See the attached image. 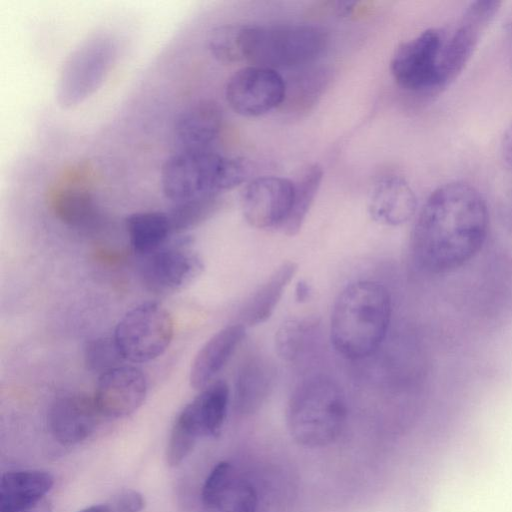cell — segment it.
I'll return each mask as SVG.
<instances>
[{
    "mask_svg": "<svg viewBox=\"0 0 512 512\" xmlns=\"http://www.w3.org/2000/svg\"><path fill=\"white\" fill-rule=\"evenodd\" d=\"M229 403V387L215 381L201 390L178 414L200 437H218L221 433Z\"/></svg>",
    "mask_w": 512,
    "mask_h": 512,
    "instance_id": "obj_19",
    "label": "cell"
},
{
    "mask_svg": "<svg viewBox=\"0 0 512 512\" xmlns=\"http://www.w3.org/2000/svg\"><path fill=\"white\" fill-rule=\"evenodd\" d=\"M500 6L501 2L495 0L471 2L452 32L445 34L439 67L441 87L453 81L465 68Z\"/></svg>",
    "mask_w": 512,
    "mask_h": 512,
    "instance_id": "obj_9",
    "label": "cell"
},
{
    "mask_svg": "<svg viewBox=\"0 0 512 512\" xmlns=\"http://www.w3.org/2000/svg\"><path fill=\"white\" fill-rule=\"evenodd\" d=\"M417 198L407 181L397 175L379 179L370 192L368 211L382 225H402L414 215Z\"/></svg>",
    "mask_w": 512,
    "mask_h": 512,
    "instance_id": "obj_17",
    "label": "cell"
},
{
    "mask_svg": "<svg viewBox=\"0 0 512 512\" xmlns=\"http://www.w3.org/2000/svg\"><path fill=\"white\" fill-rule=\"evenodd\" d=\"M190 244L189 236L179 235L146 256L141 279L148 290L161 295L175 293L200 276L204 265Z\"/></svg>",
    "mask_w": 512,
    "mask_h": 512,
    "instance_id": "obj_10",
    "label": "cell"
},
{
    "mask_svg": "<svg viewBox=\"0 0 512 512\" xmlns=\"http://www.w3.org/2000/svg\"><path fill=\"white\" fill-rule=\"evenodd\" d=\"M219 204V195L174 202L173 205L165 211L173 235H181L205 221L218 209Z\"/></svg>",
    "mask_w": 512,
    "mask_h": 512,
    "instance_id": "obj_25",
    "label": "cell"
},
{
    "mask_svg": "<svg viewBox=\"0 0 512 512\" xmlns=\"http://www.w3.org/2000/svg\"><path fill=\"white\" fill-rule=\"evenodd\" d=\"M103 417L94 397L81 393L56 398L48 412V427L62 445H74L88 438Z\"/></svg>",
    "mask_w": 512,
    "mask_h": 512,
    "instance_id": "obj_15",
    "label": "cell"
},
{
    "mask_svg": "<svg viewBox=\"0 0 512 512\" xmlns=\"http://www.w3.org/2000/svg\"><path fill=\"white\" fill-rule=\"evenodd\" d=\"M294 183L277 176L251 181L242 195V211L249 225L258 229L281 228L293 199Z\"/></svg>",
    "mask_w": 512,
    "mask_h": 512,
    "instance_id": "obj_12",
    "label": "cell"
},
{
    "mask_svg": "<svg viewBox=\"0 0 512 512\" xmlns=\"http://www.w3.org/2000/svg\"><path fill=\"white\" fill-rule=\"evenodd\" d=\"M311 295V286L305 280L297 282L295 287V299L298 303L306 302Z\"/></svg>",
    "mask_w": 512,
    "mask_h": 512,
    "instance_id": "obj_33",
    "label": "cell"
},
{
    "mask_svg": "<svg viewBox=\"0 0 512 512\" xmlns=\"http://www.w3.org/2000/svg\"><path fill=\"white\" fill-rule=\"evenodd\" d=\"M54 484L43 470H16L4 473L0 481V512H13L46 497Z\"/></svg>",
    "mask_w": 512,
    "mask_h": 512,
    "instance_id": "obj_20",
    "label": "cell"
},
{
    "mask_svg": "<svg viewBox=\"0 0 512 512\" xmlns=\"http://www.w3.org/2000/svg\"><path fill=\"white\" fill-rule=\"evenodd\" d=\"M488 229L487 204L476 188L464 182L441 185L426 199L414 224L412 260L427 273L455 271L481 251Z\"/></svg>",
    "mask_w": 512,
    "mask_h": 512,
    "instance_id": "obj_1",
    "label": "cell"
},
{
    "mask_svg": "<svg viewBox=\"0 0 512 512\" xmlns=\"http://www.w3.org/2000/svg\"><path fill=\"white\" fill-rule=\"evenodd\" d=\"M504 29L509 50V57L512 64V8L507 15Z\"/></svg>",
    "mask_w": 512,
    "mask_h": 512,
    "instance_id": "obj_34",
    "label": "cell"
},
{
    "mask_svg": "<svg viewBox=\"0 0 512 512\" xmlns=\"http://www.w3.org/2000/svg\"><path fill=\"white\" fill-rule=\"evenodd\" d=\"M201 504L200 512H257V491L230 462L221 461L204 481Z\"/></svg>",
    "mask_w": 512,
    "mask_h": 512,
    "instance_id": "obj_13",
    "label": "cell"
},
{
    "mask_svg": "<svg viewBox=\"0 0 512 512\" xmlns=\"http://www.w3.org/2000/svg\"><path fill=\"white\" fill-rule=\"evenodd\" d=\"M145 504L144 496L133 489L119 491L106 502L110 512H141Z\"/></svg>",
    "mask_w": 512,
    "mask_h": 512,
    "instance_id": "obj_30",
    "label": "cell"
},
{
    "mask_svg": "<svg viewBox=\"0 0 512 512\" xmlns=\"http://www.w3.org/2000/svg\"><path fill=\"white\" fill-rule=\"evenodd\" d=\"M174 335L168 310L157 302H143L125 313L113 339L122 356L132 363H144L161 356Z\"/></svg>",
    "mask_w": 512,
    "mask_h": 512,
    "instance_id": "obj_6",
    "label": "cell"
},
{
    "mask_svg": "<svg viewBox=\"0 0 512 512\" xmlns=\"http://www.w3.org/2000/svg\"><path fill=\"white\" fill-rule=\"evenodd\" d=\"M222 121V110L213 100H198L184 108L173 124L176 152L211 150Z\"/></svg>",
    "mask_w": 512,
    "mask_h": 512,
    "instance_id": "obj_16",
    "label": "cell"
},
{
    "mask_svg": "<svg viewBox=\"0 0 512 512\" xmlns=\"http://www.w3.org/2000/svg\"><path fill=\"white\" fill-rule=\"evenodd\" d=\"M387 288L371 280L347 285L333 305L330 339L345 358L358 360L374 353L383 342L391 318Z\"/></svg>",
    "mask_w": 512,
    "mask_h": 512,
    "instance_id": "obj_2",
    "label": "cell"
},
{
    "mask_svg": "<svg viewBox=\"0 0 512 512\" xmlns=\"http://www.w3.org/2000/svg\"><path fill=\"white\" fill-rule=\"evenodd\" d=\"M58 217L66 224L87 228L97 220V209L92 197L83 191H66L55 202Z\"/></svg>",
    "mask_w": 512,
    "mask_h": 512,
    "instance_id": "obj_26",
    "label": "cell"
},
{
    "mask_svg": "<svg viewBox=\"0 0 512 512\" xmlns=\"http://www.w3.org/2000/svg\"><path fill=\"white\" fill-rule=\"evenodd\" d=\"M52 504L47 497L40 499L37 502L29 504L13 512H52Z\"/></svg>",
    "mask_w": 512,
    "mask_h": 512,
    "instance_id": "obj_32",
    "label": "cell"
},
{
    "mask_svg": "<svg viewBox=\"0 0 512 512\" xmlns=\"http://www.w3.org/2000/svg\"><path fill=\"white\" fill-rule=\"evenodd\" d=\"M310 323L300 319L284 321L275 334V350L279 358L292 362L302 354Z\"/></svg>",
    "mask_w": 512,
    "mask_h": 512,
    "instance_id": "obj_27",
    "label": "cell"
},
{
    "mask_svg": "<svg viewBox=\"0 0 512 512\" xmlns=\"http://www.w3.org/2000/svg\"><path fill=\"white\" fill-rule=\"evenodd\" d=\"M273 383V370L258 356L251 357L240 366L234 384L235 408L239 413L251 414L266 400Z\"/></svg>",
    "mask_w": 512,
    "mask_h": 512,
    "instance_id": "obj_21",
    "label": "cell"
},
{
    "mask_svg": "<svg viewBox=\"0 0 512 512\" xmlns=\"http://www.w3.org/2000/svg\"><path fill=\"white\" fill-rule=\"evenodd\" d=\"M347 418L345 396L326 376H313L293 391L286 422L293 439L311 448L327 446L342 433Z\"/></svg>",
    "mask_w": 512,
    "mask_h": 512,
    "instance_id": "obj_4",
    "label": "cell"
},
{
    "mask_svg": "<svg viewBox=\"0 0 512 512\" xmlns=\"http://www.w3.org/2000/svg\"><path fill=\"white\" fill-rule=\"evenodd\" d=\"M78 512H110L106 503H103V504H97V505H92V506H89V507H86Z\"/></svg>",
    "mask_w": 512,
    "mask_h": 512,
    "instance_id": "obj_35",
    "label": "cell"
},
{
    "mask_svg": "<svg viewBox=\"0 0 512 512\" xmlns=\"http://www.w3.org/2000/svg\"><path fill=\"white\" fill-rule=\"evenodd\" d=\"M200 436L179 416L174 421L166 446V462L171 467L180 465L195 447Z\"/></svg>",
    "mask_w": 512,
    "mask_h": 512,
    "instance_id": "obj_29",
    "label": "cell"
},
{
    "mask_svg": "<svg viewBox=\"0 0 512 512\" xmlns=\"http://www.w3.org/2000/svg\"><path fill=\"white\" fill-rule=\"evenodd\" d=\"M323 179V169L319 164L309 165L294 183L292 205L289 215L280 228L283 233L293 236L301 229L314 202Z\"/></svg>",
    "mask_w": 512,
    "mask_h": 512,
    "instance_id": "obj_24",
    "label": "cell"
},
{
    "mask_svg": "<svg viewBox=\"0 0 512 512\" xmlns=\"http://www.w3.org/2000/svg\"><path fill=\"white\" fill-rule=\"evenodd\" d=\"M326 43L325 32L310 24H231L227 49L231 64L248 62L276 70L311 63Z\"/></svg>",
    "mask_w": 512,
    "mask_h": 512,
    "instance_id": "obj_3",
    "label": "cell"
},
{
    "mask_svg": "<svg viewBox=\"0 0 512 512\" xmlns=\"http://www.w3.org/2000/svg\"><path fill=\"white\" fill-rule=\"evenodd\" d=\"M501 153L505 162L512 166V123L503 134L501 140Z\"/></svg>",
    "mask_w": 512,
    "mask_h": 512,
    "instance_id": "obj_31",
    "label": "cell"
},
{
    "mask_svg": "<svg viewBox=\"0 0 512 512\" xmlns=\"http://www.w3.org/2000/svg\"><path fill=\"white\" fill-rule=\"evenodd\" d=\"M445 32L430 28L400 44L390 63L396 83L403 89L424 92L440 88V56Z\"/></svg>",
    "mask_w": 512,
    "mask_h": 512,
    "instance_id": "obj_8",
    "label": "cell"
},
{
    "mask_svg": "<svg viewBox=\"0 0 512 512\" xmlns=\"http://www.w3.org/2000/svg\"><path fill=\"white\" fill-rule=\"evenodd\" d=\"M246 327L233 324L215 333L198 351L190 369V385L202 390L212 383L245 337Z\"/></svg>",
    "mask_w": 512,
    "mask_h": 512,
    "instance_id": "obj_18",
    "label": "cell"
},
{
    "mask_svg": "<svg viewBox=\"0 0 512 512\" xmlns=\"http://www.w3.org/2000/svg\"><path fill=\"white\" fill-rule=\"evenodd\" d=\"M87 368L99 376L120 366L122 358L113 338H96L87 342L84 349Z\"/></svg>",
    "mask_w": 512,
    "mask_h": 512,
    "instance_id": "obj_28",
    "label": "cell"
},
{
    "mask_svg": "<svg viewBox=\"0 0 512 512\" xmlns=\"http://www.w3.org/2000/svg\"><path fill=\"white\" fill-rule=\"evenodd\" d=\"M296 271V263H282L245 303L240 312L241 324L251 327L267 321Z\"/></svg>",
    "mask_w": 512,
    "mask_h": 512,
    "instance_id": "obj_22",
    "label": "cell"
},
{
    "mask_svg": "<svg viewBox=\"0 0 512 512\" xmlns=\"http://www.w3.org/2000/svg\"><path fill=\"white\" fill-rule=\"evenodd\" d=\"M114 58V45L104 36L92 37L80 44L62 67L57 102L72 108L92 95L102 84Z\"/></svg>",
    "mask_w": 512,
    "mask_h": 512,
    "instance_id": "obj_7",
    "label": "cell"
},
{
    "mask_svg": "<svg viewBox=\"0 0 512 512\" xmlns=\"http://www.w3.org/2000/svg\"><path fill=\"white\" fill-rule=\"evenodd\" d=\"M125 226L133 250L146 256L163 247L173 236L166 212L133 213L126 218Z\"/></svg>",
    "mask_w": 512,
    "mask_h": 512,
    "instance_id": "obj_23",
    "label": "cell"
},
{
    "mask_svg": "<svg viewBox=\"0 0 512 512\" xmlns=\"http://www.w3.org/2000/svg\"><path fill=\"white\" fill-rule=\"evenodd\" d=\"M146 394L147 381L142 371L120 365L99 376L93 397L103 417L122 418L134 413Z\"/></svg>",
    "mask_w": 512,
    "mask_h": 512,
    "instance_id": "obj_14",
    "label": "cell"
},
{
    "mask_svg": "<svg viewBox=\"0 0 512 512\" xmlns=\"http://www.w3.org/2000/svg\"><path fill=\"white\" fill-rule=\"evenodd\" d=\"M287 85L274 69L249 65L227 81L225 97L239 115L258 117L280 106L286 99Z\"/></svg>",
    "mask_w": 512,
    "mask_h": 512,
    "instance_id": "obj_11",
    "label": "cell"
},
{
    "mask_svg": "<svg viewBox=\"0 0 512 512\" xmlns=\"http://www.w3.org/2000/svg\"><path fill=\"white\" fill-rule=\"evenodd\" d=\"M247 168L238 158L212 150L179 151L169 156L161 167L163 194L174 202L220 195L246 178Z\"/></svg>",
    "mask_w": 512,
    "mask_h": 512,
    "instance_id": "obj_5",
    "label": "cell"
}]
</instances>
